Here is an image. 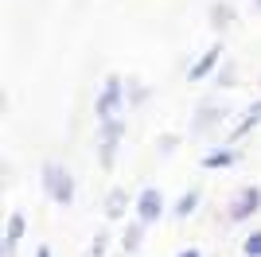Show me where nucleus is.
<instances>
[{
	"mask_svg": "<svg viewBox=\"0 0 261 257\" xmlns=\"http://www.w3.org/2000/svg\"><path fill=\"white\" fill-rule=\"evenodd\" d=\"M43 187H47V195H51L59 207L74 203V175H70L66 164H59V160H47L43 164Z\"/></svg>",
	"mask_w": 261,
	"mask_h": 257,
	"instance_id": "f257e3e1",
	"label": "nucleus"
},
{
	"mask_svg": "<svg viewBox=\"0 0 261 257\" xmlns=\"http://www.w3.org/2000/svg\"><path fill=\"white\" fill-rule=\"evenodd\" d=\"M94 113L98 121H113V117H125V82L117 74H109L106 86H101L98 101H94Z\"/></svg>",
	"mask_w": 261,
	"mask_h": 257,
	"instance_id": "f03ea898",
	"label": "nucleus"
},
{
	"mask_svg": "<svg viewBox=\"0 0 261 257\" xmlns=\"http://www.w3.org/2000/svg\"><path fill=\"white\" fill-rule=\"evenodd\" d=\"M230 106L226 101H203V106L195 109V125H191V137H207V133H215L222 121H226Z\"/></svg>",
	"mask_w": 261,
	"mask_h": 257,
	"instance_id": "7ed1b4c3",
	"label": "nucleus"
},
{
	"mask_svg": "<svg viewBox=\"0 0 261 257\" xmlns=\"http://www.w3.org/2000/svg\"><path fill=\"white\" fill-rule=\"evenodd\" d=\"M257 207H261V191L257 187H242L226 207V222H246L250 214H257Z\"/></svg>",
	"mask_w": 261,
	"mask_h": 257,
	"instance_id": "20e7f679",
	"label": "nucleus"
},
{
	"mask_svg": "<svg viewBox=\"0 0 261 257\" xmlns=\"http://www.w3.org/2000/svg\"><path fill=\"white\" fill-rule=\"evenodd\" d=\"M160 214H164V195L156 191V187H144V191L137 195V222L152 226V222H160Z\"/></svg>",
	"mask_w": 261,
	"mask_h": 257,
	"instance_id": "39448f33",
	"label": "nucleus"
},
{
	"mask_svg": "<svg viewBox=\"0 0 261 257\" xmlns=\"http://www.w3.org/2000/svg\"><path fill=\"white\" fill-rule=\"evenodd\" d=\"M222 63V43H215V47H207V55H203V59H199L195 66H191V70H187V78H191V82H203V78L211 74V70H215V66Z\"/></svg>",
	"mask_w": 261,
	"mask_h": 257,
	"instance_id": "423d86ee",
	"label": "nucleus"
},
{
	"mask_svg": "<svg viewBox=\"0 0 261 257\" xmlns=\"http://www.w3.org/2000/svg\"><path fill=\"white\" fill-rule=\"evenodd\" d=\"M125 211H129V191H125V187H113V191L106 195V218L117 222V218H125Z\"/></svg>",
	"mask_w": 261,
	"mask_h": 257,
	"instance_id": "0eeeda50",
	"label": "nucleus"
},
{
	"mask_svg": "<svg viewBox=\"0 0 261 257\" xmlns=\"http://www.w3.org/2000/svg\"><path fill=\"white\" fill-rule=\"evenodd\" d=\"M20 238H23V214H20V211H12L8 230H4V257H16V246H20Z\"/></svg>",
	"mask_w": 261,
	"mask_h": 257,
	"instance_id": "6e6552de",
	"label": "nucleus"
},
{
	"mask_svg": "<svg viewBox=\"0 0 261 257\" xmlns=\"http://www.w3.org/2000/svg\"><path fill=\"white\" fill-rule=\"evenodd\" d=\"M144 230H148V226L133 218V222L125 226V234H121V246H125V249H141V242H144Z\"/></svg>",
	"mask_w": 261,
	"mask_h": 257,
	"instance_id": "1a4fd4ad",
	"label": "nucleus"
},
{
	"mask_svg": "<svg viewBox=\"0 0 261 257\" xmlns=\"http://www.w3.org/2000/svg\"><path fill=\"white\" fill-rule=\"evenodd\" d=\"M238 160V152L234 148H215L211 156H203V168H226V164Z\"/></svg>",
	"mask_w": 261,
	"mask_h": 257,
	"instance_id": "9d476101",
	"label": "nucleus"
},
{
	"mask_svg": "<svg viewBox=\"0 0 261 257\" xmlns=\"http://www.w3.org/2000/svg\"><path fill=\"white\" fill-rule=\"evenodd\" d=\"M257 121H261V101H253V106L246 109V113H242V125L234 128V140H238V137H246V133H250V128L257 125Z\"/></svg>",
	"mask_w": 261,
	"mask_h": 257,
	"instance_id": "9b49d317",
	"label": "nucleus"
},
{
	"mask_svg": "<svg viewBox=\"0 0 261 257\" xmlns=\"http://www.w3.org/2000/svg\"><path fill=\"white\" fill-rule=\"evenodd\" d=\"M195 207H199V187H191L187 195H179V203H175V218H187V214H195Z\"/></svg>",
	"mask_w": 261,
	"mask_h": 257,
	"instance_id": "f8f14e48",
	"label": "nucleus"
},
{
	"mask_svg": "<svg viewBox=\"0 0 261 257\" xmlns=\"http://www.w3.org/2000/svg\"><path fill=\"white\" fill-rule=\"evenodd\" d=\"M211 23H215L218 32L230 28V23H234V8H230V4H215V8H211Z\"/></svg>",
	"mask_w": 261,
	"mask_h": 257,
	"instance_id": "ddd939ff",
	"label": "nucleus"
},
{
	"mask_svg": "<svg viewBox=\"0 0 261 257\" xmlns=\"http://www.w3.org/2000/svg\"><path fill=\"white\" fill-rule=\"evenodd\" d=\"M242 253L246 257H261V230H253V234L242 242Z\"/></svg>",
	"mask_w": 261,
	"mask_h": 257,
	"instance_id": "4468645a",
	"label": "nucleus"
},
{
	"mask_svg": "<svg viewBox=\"0 0 261 257\" xmlns=\"http://www.w3.org/2000/svg\"><path fill=\"white\" fill-rule=\"evenodd\" d=\"M106 242H109V234L101 230V234L94 238V246H90V253H86V257H106Z\"/></svg>",
	"mask_w": 261,
	"mask_h": 257,
	"instance_id": "2eb2a0df",
	"label": "nucleus"
},
{
	"mask_svg": "<svg viewBox=\"0 0 261 257\" xmlns=\"http://www.w3.org/2000/svg\"><path fill=\"white\" fill-rule=\"evenodd\" d=\"M175 144H179V137H172V133H168V137H160V144H156V148H160L164 156H168V152H172Z\"/></svg>",
	"mask_w": 261,
	"mask_h": 257,
	"instance_id": "dca6fc26",
	"label": "nucleus"
},
{
	"mask_svg": "<svg viewBox=\"0 0 261 257\" xmlns=\"http://www.w3.org/2000/svg\"><path fill=\"white\" fill-rule=\"evenodd\" d=\"M234 82V66H226V70H222V78H218V86H230Z\"/></svg>",
	"mask_w": 261,
	"mask_h": 257,
	"instance_id": "f3484780",
	"label": "nucleus"
},
{
	"mask_svg": "<svg viewBox=\"0 0 261 257\" xmlns=\"http://www.w3.org/2000/svg\"><path fill=\"white\" fill-rule=\"evenodd\" d=\"M175 257H203L199 249H184V253H175Z\"/></svg>",
	"mask_w": 261,
	"mask_h": 257,
	"instance_id": "a211bd4d",
	"label": "nucleus"
},
{
	"mask_svg": "<svg viewBox=\"0 0 261 257\" xmlns=\"http://www.w3.org/2000/svg\"><path fill=\"white\" fill-rule=\"evenodd\" d=\"M35 257H51V249H47V246H39V249H35Z\"/></svg>",
	"mask_w": 261,
	"mask_h": 257,
	"instance_id": "6ab92c4d",
	"label": "nucleus"
},
{
	"mask_svg": "<svg viewBox=\"0 0 261 257\" xmlns=\"http://www.w3.org/2000/svg\"><path fill=\"white\" fill-rule=\"evenodd\" d=\"M257 8H261V0H257Z\"/></svg>",
	"mask_w": 261,
	"mask_h": 257,
	"instance_id": "aec40b11",
	"label": "nucleus"
}]
</instances>
